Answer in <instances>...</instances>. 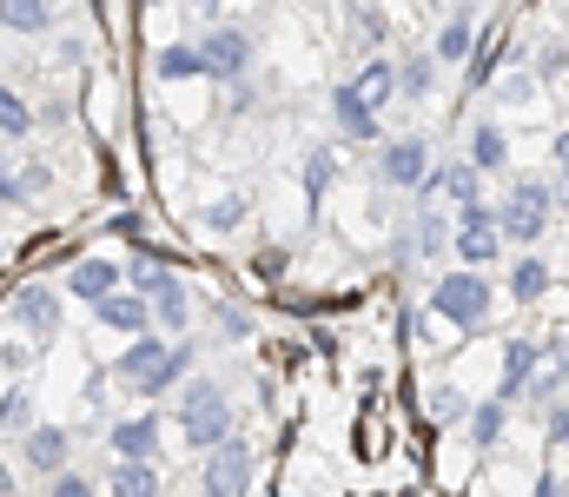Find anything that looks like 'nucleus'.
<instances>
[{
	"label": "nucleus",
	"instance_id": "1",
	"mask_svg": "<svg viewBox=\"0 0 569 497\" xmlns=\"http://www.w3.org/2000/svg\"><path fill=\"white\" fill-rule=\"evenodd\" d=\"M192 338H166V331H140V338H127V351H120V378L140 391V398H172L179 385H186V371H192Z\"/></svg>",
	"mask_w": 569,
	"mask_h": 497
},
{
	"label": "nucleus",
	"instance_id": "2",
	"mask_svg": "<svg viewBox=\"0 0 569 497\" xmlns=\"http://www.w3.org/2000/svg\"><path fill=\"white\" fill-rule=\"evenodd\" d=\"M430 312H437L450 331H483L490 312H497V292H490L483 272L457 266V272H437V279H430Z\"/></svg>",
	"mask_w": 569,
	"mask_h": 497
},
{
	"label": "nucleus",
	"instance_id": "3",
	"mask_svg": "<svg viewBox=\"0 0 569 497\" xmlns=\"http://www.w3.org/2000/svg\"><path fill=\"white\" fill-rule=\"evenodd\" d=\"M232 438V398L212 378H186L179 385V445L192 451H219Z\"/></svg>",
	"mask_w": 569,
	"mask_h": 497
},
{
	"label": "nucleus",
	"instance_id": "4",
	"mask_svg": "<svg viewBox=\"0 0 569 497\" xmlns=\"http://www.w3.org/2000/svg\"><path fill=\"white\" fill-rule=\"evenodd\" d=\"M550 212H557V192H550V179H517L510 186V199H497V232H503V246H523V252H537V239L550 232Z\"/></svg>",
	"mask_w": 569,
	"mask_h": 497
},
{
	"label": "nucleus",
	"instance_id": "5",
	"mask_svg": "<svg viewBox=\"0 0 569 497\" xmlns=\"http://www.w3.org/2000/svg\"><path fill=\"white\" fill-rule=\"evenodd\" d=\"M60 312H67V292H60V286H40V279H27V286L7 299V319L27 331L33 345L60 338Z\"/></svg>",
	"mask_w": 569,
	"mask_h": 497
},
{
	"label": "nucleus",
	"instance_id": "6",
	"mask_svg": "<svg viewBox=\"0 0 569 497\" xmlns=\"http://www.w3.org/2000/svg\"><path fill=\"white\" fill-rule=\"evenodd\" d=\"M246 491H252V445L246 438H226L219 451H206L199 497H246Z\"/></svg>",
	"mask_w": 569,
	"mask_h": 497
},
{
	"label": "nucleus",
	"instance_id": "7",
	"mask_svg": "<svg viewBox=\"0 0 569 497\" xmlns=\"http://www.w3.org/2000/svg\"><path fill=\"white\" fill-rule=\"evenodd\" d=\"M252 53H259V47H252V33H246V27H212V33L199 40V60H206V80H226V87L252 73Z\"/></svg>",
	"mask_w": 569,
	"mask_h": 497
},
{
	"label": "nucleus",
	"instance_id": "8",
	"mask_svg": "<svg viewBox=\"0 0 569 497\" xmlns=\"http://www.w3.org/2000/svg\"><path fill=\"white\" fill-rule=\"evenodd\" d=\"M430 166H437V160H430L425 133H398V140H385V147H378V179H385V186H398V192H418Z\"/></svg>",
	"mask_w": 569,
	"mask_h": 497
},
{
	"label": "nucleus",
	"instance_id": "9",
	"mask_svg": "<svg viewBox=\"0 0 569 497\" xmlns=\"http://www.w3.org/2000/svg\"><path fill=\"white\" fill-rule=\"evenodd\" d=\"M20 465H27L33 478L67 471V465H73V431H67V425H27V438H20Z\"/></svg>",
	"mask_w": 569,
	"mask_h": 497
},
{
	"label": "nucleus",
	"instance_id": "10",
	"mask_svg": "<svg viewBox=\"0 0 569 497\" xmlns=\"http://www.w3.org/2000/svg\"><path fill=\"white\" fill-rule=\"evenodd\" d=\"M425 206H437V199H450V206H470V199H483V172L470 160H437L425 172Z\"/></svg>",
	"mask_w": 569,
	"mask_h": 497
},
{
	"label": "nucleus",
	"instance_id": "11",
	"mask_svg": "<svg viewBox=\"0 0 569 497\" xmlns=\"http://www.w3.org/2000/svg\"><path fill=\"white\" fill-rule=\"evenodd\" d=\"M93 326L120 331V338H140V331H152V299H140L133 286H120V292H107L93 306Z\"/></svg>",
	"mask_w": 569,
	"mask_h": 497
},
{
	"label": "nucleus",
	"instance_id": "12",
	"mask_svg": "<svg viewBox=\"0 0 569 497\" xmlns=\"http://www.w3.org/2000/svg\"><path fill=\"white\" fill-rule=\"evenodd\" d=\"M537 358H543V338H510V345H503V371H497V398H503V405H517V398L530 391Z\"/></svg>",
	"mask_w": 569,
	"mask_h": 497
},
{
	"label": "nucleus",
	"instance_id": "13",
	"mask_svg": "<svg viewBox=\"0 0 569 497\" xmlns=\"http://www.w3.org/2000/svg\"><path fill=\"white\" fill-rule=\"evenodd\" d=\"M563 391H569V338H550V345H543V358H537V378H530V391H523V398L543 411V405H557Z\"/></svg>",
	"mask_w": 569,
	"mask_h": 497
},
{
	"label": "nucleus",
	"instance_id": "14",
	"mask_svg": "<svg viewBox=\"0 0 569 497\" xmlns=\"http://www.w3.org/2000/svg\"><path fill=\"white\" fill-rule=\"evenodd\" d=\"M351 93H358L371 113H385V107L398 100V60H391V53H371V60L351 73Z\"/></svg>",
	"mask_w": 569,
	"mask_h": 497
},
{
	"label": "nucleus",
	"instance_id": "15",
	"mask_svg": "<svg viewBox=\"0 0 569 497\" xmlns=\"http://www.w3.org/2000/svg\"><path fill=\"white\" fill-rule=\"evenodd\" d=\"M331 120H338V140H358V147H371V140L385 133V127H378V113H371V107L351 93V80L331 93Z\"/></svg>",
	"mask_w": 569,
	"mask_h": 497
},
{
	"label": "nucleus",
	"instance_id": "16",
	"mask_svg": "<svg viewBox=\"0 0 569 497\" xmlns=\"http://www.w3.org/2000/svg\"><path fill=\"white\" fill-rule=\"evenodd\" d=\"M120 286H127V266H113V259H80V266L67 272V292L87 299V306H100V299L120 292Z\"/></svg>",
	"mask_w": 569,
	"mask_h": 497
},
{
	"label": "nucleus",
	"instance_id": "17",
	"mask_svg": "<svg viewBox=\"0 0 569 497\" xmlns=\"http://www.w3.org/2000/svg\"><path fill=\"white\" fill-rule=\"evenodd\" d=\"M107 497H166V478L152 458H113L107 471Z\"/></svg>",
	"mask_w": 569,
	"mask_h": 497
},
{
	"label": "nucleus",
	"instance_id": "18",
	"mask_svg": "<svg viewBox=\"0 0 569 497\" xmlns=\"http://www.w3.org/2000/svg\"><path fill=\"white\" fill-rule=\"evenodd\" d=\"M107 445H113V458H152L159 465V418H120V425H107Z\"/></svg>",
	"mask_w": 569,
	"mask_h": 497
},
{
	"label": "nucleus",
	"instance_id": "19",
	"mask_svg": "<svg viewBox=\"0 0 569 497\" xmlns=\"http://www.w3.org/2000/svg\"><path fill=\"white\" fill-rule=\"evenodd\" d=\"M463 160L477 166V172H503V166H510V133H503L497 120H477V127H470Z\"/></svg>",
	"mask_w": 569,
	"mask_h": 497
},
{
	"label": "nucleus",
	"instance_id": "20",
	"mask_svg": "<svg viewBox=\"0 0 569 497\" xmlns=\"http://www.w3.org/2000/svg\"><path fill=\"white\" fill-rule=\"evenodd\" d=\"M53 20H60V7H53V0H0V33L33 40V33H47Z\"/></svg>",
	"mask_w": 569,
	"mask_h": 497
},
{
	"label": "nucleus",
	"instance_id": "21",
	"mask_svg": "<svg viewBox=\"0 0 569 497\" xmlns=\"http://www.w3.org/2000/svg\"><path fill=\"white\" fill-rule=\"evenodd\" d=\"M152 73H159V80H206L199 40H166V47L152 53Z\"/></svg>",
	"mask_w": 569,
	"mask_h": 497
},
{
	"label": "nucleus",
	"instance_id": "22",
	"mask_svg": "<svg viewBox=\"0 0 569 497\" xmlns=\"http://www.w3.org/2000/svg\"><path fill=\"white\" fill-rule=\"evenodd\" d=\"M450 252H457V266L483 272V266L503 259V232H497V226H483V232H450Z\"/></svg>",
	"mask_w": 569,
	"mask_h": 497
},
{
	"label": "nucleus",
	"instance_id": "23",
	"mask_svg": "<svg viewBox=\"0 0 569 497\" xmlns=\"http://www.w3.org/2000/svg\"><path fill=\"white\" fill-rule=\"evenodd\" d=\"M543 292H550V259H543V252L510 259V299H517V306H537Z\"/></svg>",
	"mask_w": 569,
	"mask_h": 497
},
{
	"label": "nucleus",
	"instance_id": "24",
	"mask_svg": "<svg viewBox=\"0 0 569 497\" xmlns=\"http://www.w3.org/2000/svg\"><path fill=\"white\" fill-rule=\"evenodd\" d=\"M503 425H510V405H503L497 391H490L483 405H470V418H463V431H470V445H477V451H490V445L503 438Z\"/></svg>",
	"mask_w": 569,
	"mask_h": 497
},
{
	"label": "nucleus",
	"instance_id": "25",
	"mask_svg": "<svg viewBox=\"0 0 569 497\" xmlns=\"http://www.w3.org/2000/svg\"><path fill=\"white\" fill-rule=\"evenodd\" d=\"M443 67H457V60H470L477 53V27H470V13H450L443 27H437V47H430Z\"/></svg>",
	"mask_w": 569,
	"mask_h": 497
},
{
	"label": "nucleus",
	"instance_id": "26",
	"mask_svg": "<svg viewBox=\"0 0 569 497\" xmlns=\"http://www.w3.org/2000/svg\"><path fill=\"white\" fill-rule=\"evenodd\" d=\"M186 326H192V299H186V286H166V292L152 299V331L186 338Z\"/></svg>",
	"mask_w": 569,
	"mask_h": 497
},
{
	"label": "nucleus",
	"instance_id": "27",
	"mask_svg": "<svg viewBox=\"0 0 569 497\" xmlns=\"http://www.w3.org/2000/svg\"><path fill=\"white\" fill-rule=\"evenodd\" d=\"M246 212H252V199H246V192H219V199L199 212V226H206L212 239H226V232H239V226H246Z\"/></svg>",
	"mask_w": 569,
	"mask_h": 497
},
{
	"label": "nucleus",
	"instance_id": "28",
	"mask_svg": "<svg viewBox=\"0 0 569 497\" xmlns=\"http://www.w3.org/2000/svg\"><path fill=\"white\" fill-rule=\"evenodd\" d=\"M33 127H40V113H33V107H27V100L0 80V140H27Z\"/></svg>",
	"mask_w": 569,
	"mask_h": 497
},
{
	"label": "nucleus",
	"instance_id": "29",
	"mask_svg": "<svg viewBox=\"0 0 569 497\" xmlns=\"http://www.w3.org/2000/svg\"><path fill=\"white\" fill-rule=\"evenodd\" d=\"M430 87H437V53L398 60V93H405V100H430Z\"/></svg>",
	"mask_w": 569,
	"mask_h": 497
},
{
	"label": "nucleus",
	"instance_id": "30",
	"mask_svg": "<svg viewBox=\"0 0 569 497\" xmlns=\"http://www.w3.org/2000/svg\"><path fill=\"white\" fill-rule=\"evenodd\" d=\"M27 425H33V398H27V385H7L0 391V431L27 438Z\"/></svg>",
	"mask_w": 569,
	"mask_h": 497
},
{
	"label": "nucleus",
	"instance_id": "31",
	"mask_svg": "<svg viewBox=\"0 0 569 497\" xmlns=\"http://www.w3.org/2000/svg\"><path fill=\"white\" fill-rule=\"evenodd\" d=\"M127 286H133L140 299H159V292H166V286H179V279H172L159 259H133V266H127Z\"/></svg>",
	"mask_w": 569,
	"mask_h": 497
},
{
	"label": "nucleus",
	"instance_id": "32",
	"mask_svg": "<svg viewBox=\"0 0 569 497\" xmlns=\"http://www.w3.org/2000/svg\"><path fill=\"white\" fill-rule=\"evenodd\" d=\"M331 172H338V153H331V147H311V153H305V192L318 199V192L331 186Z\"/></svg>",
	"mask_w": 569,
	"mask_h": 497
},
{
	"label": "nucleus",
	"instance_id": "33",
	"mask_svg": "<svg viewBox=\"0 0 569 497\" xmlns=\"http://www.w3.org/2000/svg\"><path fill=\"white\" fill-rule=\"evenodd\" d=\"M443 239H450V232H443V219L425 206V212H418V232H411V246H418L425 259H437V252H443Z\"/></svg>",
	"mask_w": 569,
	"mask_h": 497
},
{
	"label": "nucleus",
	"instance_id": "34",
	"mask_svg": "<svg viewBox=\"0 0 569 497\" xmlns=\"http://www.w3.org/2000/svg\"><path fill=\"white\" fill-rule=\"evenodd\" d=\"M543 445H550V451H569V398L543 405Z\"/></svg>",
	"mask_w": 569,
	"mask_h": 497
},
{
	"label": "nucleus",
	"instance_id": "35",
	"mask_svg": "<svg viewBox=\"0 0 569 497\" xmlns=\"http://www.w3.org/2000/svg\"><path fill=\"white\" fill-rule=\"evenodd\" d=\"M47 497H100V485H93V478H80V471L67 465V471H53V478H47Z\"/></svg>",
	"mask_w": 569,
	"mask_h": 497
},
{
	"label": "nucleus",
	"instance_id": "36",
	"mask_svg": "<svg viewBox=\"0 0 569 497\" xmlns=\"http://www.w3.org/2000/svg\"><path fill=\"white\" fill-rule=\"evenodd\" d=\"M497 67H503V47H483V40H477V53H470V87H490Z\"/></svg>",
	"mask_w": 569,
	"mask_h": 497
},
{
	"label": "nucleus",
	"instance_id": "37",
	"mask_svg": "<svg viewBox=\"0 0 569 497\" xmlns=\"http://www.w3.org/2000/svg\"><path fill=\"white\" fill-rule=\"evenodd\" d=\"M483 226H497V206H490V199L457 206V232H483Z\"/></svg>",
	"mask_w": 569,
	"mask_h": 497
},
{
	"label": "nucleus",
	"instance_id": "38",
	"mask_svg": "<svg viewBox=\"0 0 569 497\" xmlns=\"http://www.w3.org/2000/svg\"><path fill=\"white\" fill-rule=\"evenodd\" d=\"M0 199H7V206H27V186H20V172H13L7 153H0Z\"/></svg>",
	"mask_w": 569,
	"mask_h": 497
},
{
	"label": "nucleus",
	"instance_id": "39",
	"mask_svg": "<svg viewBox=\"0 0 569 497\" xmlns=\"http://www.w3.org/2000/svg\"><path fill=\"white\" fill-rule=\"evenodd\" d=\"M430 411H437V418H443V425H463V418H470V411H463V398H457V391H437V405H430Z\"/></svg>",
	"mask_w": 569,
	"mask_h": 497
},
{
	"label": "nucleus",
	"instance_id": "40",
	"mask_svg": "<svg viewBox=\"0 0 569 497\" xmlns=\"http://www.w3.org/2000/svg\"><path fill=\"white\" fill-rule=\"evenodd\" d=\"M563 73H569V53L563 47H550V53L537 60V80H563Z\"/></svg>",
	"mask_w": 569,
	"mask_h": 497
},
{
	"label": "nucleus",
	"instance_id": "41",
	"mask_svg": "<svg viewBox=\"0 0 569 497\" xmlns=\"http://www.w3.org/2000/svg\"><path fill=\"white\" fill-rule=\"evenodd\" d=\"M219 331H226V338H246L252 319H246V312H232V306H219Z\"/></svg>",
	"mask_w": 569,
	"mask_h": 497
},
{
	"label": "nucleus",
	"instance_id": "42",
	"mask_svg": "<svg viewBox=\"0 0 569 497\" xmlns=\"http://www.w3.org/2000/svg\"><path fill=\"white\" fill-rule=\"evenodd\" d=\"M530 87H537V80H530V73H510V80H503V87H497V100H530Z\"/></svg>",
	"mask_w": 569,
	"mask_h": 497
},
{
	"label": "nucleus",
	"instance_id": "43",
	"mask_svg": "<svg viewBox=\"0 0 569 497\" xmlns=\"http://www.w3.org/2000/svg\"><path fill=\"white\" fill-rule=\"evenodd\" d=\"M20 186H27V199H40V192L53 186V172H47V166H27V172H20Z\"/></svg>",
	"mask_w": 569,
	"mask_h": 497
},
{
	"label": "nucleus",
	"instance_id": "44",
	"mask_svg": "<svg viewBox=\"0 0 569 497\" xmlns=\"http://www.w3.org/2000/svg\"><path fill=\"white\" fill-rule=\"evenodd\" d=\"M550 166H557V179H569V127L550 140Z\"/></svg>",
	"mask_w": 569,
	"mask_h": 497
},
{
	"label": "nucleus",
	"instance_id": "45",
	"mask_svg": "<svg viewBox=\"0 0 569 497\" xmlns=\"http://www.w3.org/2000/svg\"><path fill=\"white\" fill-rule=\"evenodd\" d=\"M0 497H20V478H13V465L0 458Z\"/></svg>",
	"mask_w": 569,
	"mask_h": 497
},
{
	"label": "nucleus",
	"instance_id": "46",
	"mask_svg": "<svg viewBox=\"0 0 569 497\" xmlns=\"http://www.w3.org/2000/svg\"><path fill=\"white\" fill-rule=\"evenodd\" d=\"M537 497H563V485H557V478H543V485H537Z\"/></svg>",
	"mask_w": 569,
	"mask_h": 497
},
{
	"label": "nucleus",
	"instance_id": "47",
	"mask_svg": "<svg viewBox=\"0 0 569 497\" xmlns=\"http://www.w3.org/2000/svg\"><path fill=\"white\" fill-rule=\"evenodd\" d=\"M140 7H166V0H140Z\"/></svg>",
	"mask_w": 569,
	"mask_h": 497
},
{
	"label": "nucleus",
	"instance_id": "48",
	"mask_svg": "<svg viewBox=\"0 0 569 497\" xmlns=\"http://www.w3.org/2000/svg\"><path fill=\"white\" fill-rule=\"evenodd\" d=\"M563 7H569V0H563Z\"/></svg>",
	"mask_w": 569,
	"mask_h": 497
}]
</instances>
